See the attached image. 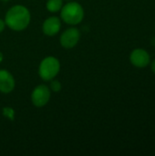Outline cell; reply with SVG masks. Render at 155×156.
<instances>
[{"instance_id":"7","label":"cell","mask_w":155,"mask_h":156,"mask_svg":"<svg viewBox=\"0 0 155 156\" xmlns=\"http://www.w3.org/2000/svg\"><path fill=\"white\" fill-rule=\"evenodd\" d=\"M15 88V80L10 72L5 69L0 70V91L10 93Z\"/></svg>"},{"instance_id":"3","label":"cell","mask_w":155,"mask_h":156,"mask_svg":"<svg viewBox=\"0 0 155 156\" xmlns=\"http://www.w3.org/2000/svg\"><path fill=\"white\" fill-rule=\"evenodd\" d=\"M59 69H60V64L58 59L54 57H48L41 61L39 65L38 73L42 80L48 81L54 79L58 75Z\"/></svg>"},{"instance_id":"14","label":"cell","mask_w":155,"mask_h":156,"mask_svg":"<svg viewBox=\"0 0 155 156\" xmlns=\"http://www.w3.org/2000/svg\"><path fill=\"white\" fill-rule=\"evenodd\" d=\"M152 44H153V46L155 48V37H153V39H152Z\"/></svg>"},{"instance_id":"11","label":"cell","mask_w":155,"mask_h":156,"mask_svg":"<svg viewBox=\"0 0 155 156\" xmlns=\"http://www.w3.org/2000/svg\"><path fill=\"white\" fill-rule=\"evenodd\" d=\"M50 88H51V90H52L53 91H55V92H58V91L61 90V84H60V82H59V81H58V80H54V81H52V82H51V84H50Z\"/></svg>"},{"instance_id":"10","label":"cell","mask_w":155,"mask_h":156,"mask_svg":"<svg viewBox=\"0 0 155 156\" xmlns=\"http://www.w3.org/2000/svg\"><path fill=\"white\" fill-rule=\"evenodd\" d=\"M3 114H4L5 117H7L8 119H10L11 121L14 120V114H15V112H14L13 109L8 108V107L4 108V109H3Z\"/></svg>"},{"instance_id":"13","label":"cell","mask_w":155,"mask_h":156,"mask_svg":"<svg viewBox=\"0 0 155 156\" xmlns=\"http://www.w3.org/2000/svg\"><path fill=\"white\" fill-rule=\"evenodd\" d=\"M151 69H152V70H153V72L155 74V59H153V61H152V64H151Z\"/></svg>"},{"instance_id":"12","label":"cell","mask_w":155,"mask_h":156,"mask_svg":"<svg viewBox=\"0 0 155 156\" xmlns=\"http://www.w3.org/2000/svg\"><path fill=\"white\" fill-rule=\"evenodd\" d=\"M5 26V23L2 19H0V33L4 30Z\"/></svg>"},{"instance_id":"6","label":"cell","mask_w":155,"mask_h":156,"mask_svg":"<svg viewBox=\"0 0 155 156\" xmlns=\"http://www.w3.org/2000/svg\"><path fill=\"white\" fill-rule=\"evenodd\" d=\"M130 60L137 68H145L150 64V55L143 48H136L131 53Z\"/></svg>"},{"instance_id":"5","label":"cell","mask_w":155,"mask_h":156,"mask_svg":"<svg viewBox=\"0 0 155 156\" xmlns=\"http://www.w3.org/2000/svg\"><path fill=\"white\" fill-rule=\"evenodd\" d=\"M79 31L76 27H71L65 30L60 37V44L65 48H74L79 40Z\"/></svg>"},{"instance_id":"4","label":"cell","mask_w":155,"mask_h":156,"mask_svg":"<svg viewBox=\"0 0 155 156\" xmlns=\"http://www.w3.org/2000/svg\"><path fill=\"white\" fill-rule=\"evenodd\" d=\"M50 99V90L46 85H39L36 87L32 92L31 100L36 107L45 106Z\"/></svg>"},{"instance_id":"1","label":"cell","mask_w":155,"mask_h":156,"mask_svg":"<svg viewBox=\"0 0 155 156\" xmlns=\"http://www.w3.org/2000/svg\"><path fill=\"white\" fill-rule=\"evenodd\" d=\"M30 22V13L23 5H15L11 7L5 18V23L8 27L16 31L25 29Z\"/></svg>"},{"instance_id":"8","label":"cell","mask_w":155,"mask_h":156,"mask_svg":"<svg viewBox=\"0 0 155 156\" xmlns=\"http://www.w3.org/2000/svg\"><path fill=\"white\" fill-rule=\"evenodd\" d=\"M60 20L58 17L57 16H50L48 19L45 20V22L43 23V32L44 34H46L47 36H55L56 34H58V32L60 29Z\"/></svg>"},{"instance_id":"2","label":"cell","mask_w":155,"mask_h":156,"mask_svg":"<svg viewBox=\"0 0 155 156\" xmlns=\"http://www.w3.org/2000/svg\"><path fill=\"white\" fill-rule=\"evenodd\" d=\"M60 16L65 23L69 25H77L82 21L84 10L79 3L70 2L62 7Z\"/></svg>"},{"instance_id":"9","label":"cell","mask_w":155,"mask_h":156,"mask_svg":"<svg viewBox=\"0 0 155 156\" xmlns=\"http://www.w3.org/2000/svg\"><path fill=\"white\" fill-rule=\"evenodd\" d=\"M47 8L49 12H58L62 8V0H48L47 2Z\"/></svg>"},{"instance_id":"15","label":"cell","mask_w":155,"mask_h":156,"mask_svg":"<svg viewBox=\"0 0 155 156\" xmlns=\"http://www.w3.org/2000/svg\"><path fill=\"white\" fill-rule=\"evenodd\" d=\"M2 59H3V54L0 52V61H2Z\"/></svg>"}]
</instances>
